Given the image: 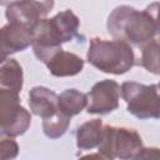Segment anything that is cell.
Listing matches in <instances>:
<instances>
[{"mask_svg": "<svg viewBox=\"0 0 160 160\" xmlns=\"http://www.w3.org/2000/svg\"><path fill=\"white\" fill-rule=\"evenodd\" d=\"M89 59L94 65L105 70L109 59L110 72H124L132 65V52L122 42H105V41H92V48L89 52Z\"/></svg>", "mask_w": 160, "mask_h": 160, "instance_id": "obj_1", "label": "cell"}]
</instances>
